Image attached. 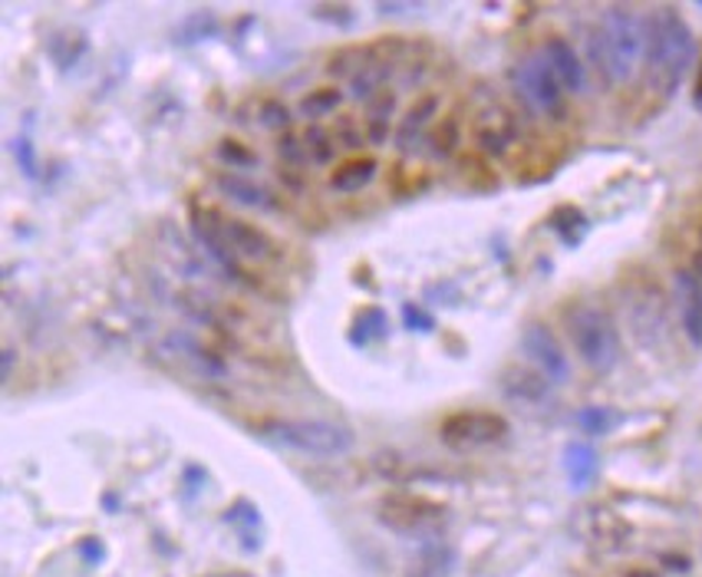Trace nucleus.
<instances>
[{"label":"nucleus","mask_w":702,"mask_h":577,"mask_svg":"<svg viewBox=\"0 0 702 577\" xmlns=\"http://www.w3.org/2000/svg\"><path fill=\"white\" fill-rule=\"evenodd\" d=\"M438 103H442V100H438L435 93H425V96H420V100L403 113V120L396 123V133H393L400 152H413V148L429 136V130L435 126Z\"/></svg>","instance_id":"9b49d317"},{"label":"nucleus","mask_w":702,"mask_h":577,"mask_svg":"<svg viewBox=\"0 0 702 577\" xmlns=\"http://www.w3.org/2000/svg\"><path fill=\"white\" fill-rule=\"evenodd\" d=\"M458 140H462V130H458V123H455V120H442V123H435V126L429 130V136H425L429 152H432L435 158H448V155L458 148Z\"/></svg>","instance_id":"bb28decb"},{"label":"nucleus","mask_w":702,"mask_h":577,"mask_svg":"<svg viewBox=\"0 0 702 577\" xmlns=\"http://www.w3.org/2000/svg\"><path fill=\"white\" fill-rule=\"evenodd\" d=\"M564 468H567V482L570 488H587L597 478L600 468V455L590 442H570L564 449Z\"/></svg>","instance_id":"6ab92c4d"},{"label":"nucleus","mask_w":702,"mask_h":577,"mask_svg":"<svg viewBox=\"0 0 702 577\" xmlns=\"http://www.w3.org/2000/svg\"><path fill=\"white\" fill-rule=\"evenodd\" d=\"M690 271L696 275V281H700V285H702V248H700V251H696V255H693V268H690Z\"/></svg>","instance_id":"4c0bfd02"},{"label":"nucleus","mask_w":702,"mask_h":577,"mask_svg":"<svg viewBox=\"0 0 702 577\" xmlns=\"http://www.w3.org/2000/svg\"><path fill=\"white\" fill-rule=\"evenodd\" d=\"M551 380L545 373H538L535 367H508L502 377V390L505 396L518 400V403H545L551 396Z\"/></svg>","instance_id":"2eb2a0df"},{"label":"nucleus","mask_w":702,"mask_h":577,"mask_svg":"<svg viewBox=\"0 0 702 577\" xmlns=\"http://www.w3.org/2000/svg\"><path fill=\"white\" fill-rule=\"evenodd\" d=\"M376 518L383 528L396 532V535H410V538H435L438 528L445 525L448 512L438 502H429L420 495H406V492H393L376 505Z\"/></svg>","instance_id":"423d86ee"},{"label":"nucleus","mask_w":702,"mask_h":577,"mask_svg":"<svg viewBox=\"0 0 702 577\" xmlns=\"http://www.w3.org/2000/svg\"><path fill=\"white\" fill-rule=\"evenodd\" d=\"M205 577H255L251 571H215V575H205Z\"/></svg>","instance_id":"a19ab883"},{"label":"nucleus","mask_w":702,"mask_h":577,"mask_svg":"<svg viewBox=\"0 0 702 577\" xmlns=\"http://www.w3.org/2000/svg\"><path fill=\"white\" fill-rule=\"evenodd\" d=\"M696 60V37L690 30V23L683 20L680 10L673 7H660L647 17V70H650V83L670 96L683 73L690 70V63Z\"/></svg>","instance_id":"f03ea898"},{"label":"nucleus","mask_w":702,"mask_h":577,"mask_svg":"<svg viewBox=\"0 0 702 577\" xmlns=\"http://www.w3.org/2000/svg\"><path fill=\"white\" fill-rule=\"evenodd\" d=\"M393 113H396V93L393 90H383L380 96H373L367 103V143L370 145H383L390 143V136L396 133L393 126Z\"/></svg>","instance_id":"a211bd4d"},{"label":"nucleus","mask_w":702,"mask_h":577,"mask_svg":"<svg viewBox=\"0 0 702 577\" xmlns=\"http://www.w3.org/2000/svg\"><path fill=\"white\" fill-rule=\"evenodd\" d=\"M623 577H663L660 571H650V568H633V571H627Z\"/></svg>","instance_id":"58836bf2"},{"label":"nucleus","mask_w":702,"mask_h":577,"mask_svg":"<svg viewBox=\"0 0 702 577\" xmlns=\"http://www.w3.org/2000/svg\"><path fill=\"white\" fill-rule=\"evenodd\" d=\"M700 7H702V3H700Z\"/></svg>","instance_id":"79ce46f5"},{"label":"nucleus","mask_w":702,"mask_h":577,"mask_svg":"<svg viewBox=\"0 0 702 577\" xmlns=\"http://www.w3.org/2000/svg\"><path fill=\"white\" fill-rule=\"evenodd\" d=\"M512 83H515L518 100H522L531 113L548 116V120H561L564 110H567V100H564L567 90L561 86L558 73L551 70V63H548V56H545L541 50H531V53H525V56L515 63Z\"/></svg>","instance_id":"39448f33"},{"label":"nucleus","mask_w":702,"mask_h":577,"mask_svg":"<svg viewBox=\"0 0 702 577\" xmlns=\"http://www.w3.org/2000/svg\"><path fill=\"white\" fill-rule=\"evenodd\" d=\"M10 373H13V347H3V383L10 380Z\"/></svg>","instance_id":"e433bc0d"},{"label":"nucleus","mask_w":702,"mask_h":577,"mask_svg":"<svg viewBox=\"0 0 702 577\" xmlns=\"http://www.w3.org/2000/svg\"><path fill=\"white\" fill-rule=\"evenodd\" d=\"M564 323H567L570 343L587 370L610 373L620 363V330L607 310L580 303V307L567 310Z\"/></svg>","instance_id":"20e7f679"},{"label":"nucleus","mask_w":702,"mask_h":577,"mask_svg":"<svg viewBox=\"0 0 702 577\" xmlns=\"http://www.w3.org/2000/svg\"><path fill=\"white\" fill-rule=\"evenodd\" d=\"M215 188L228 202H235L241 208H251V212H281V198L268 185H261L258 178H251L245 172H218L215 175Z\"/></svg>","instance_id":"9d476101"},{"label":"nucleus","mask_w":702,"mask_h":577,"mask_svg":"<svg viewBox=\"0 0 702 577\" xmlns=\"http://www.w3.org/2000/svg\"><path fill=\"white\" fill-rule=\"evenodd\" d=\"M673 285H677V300H680L683 333L693 347H702V285L696 281V275L686 271V268H680L673 275Z\"/></svg>","instance_id":"ddd939ff"},{"label":"nucleus","mask_w":702,"mask_h":577,"mask_svg":"<svg viewBox=\"0 0 702 577\" xmlns=\"http://www.w3.org/2000/svg\"><path fill=\"white\" fill-rule=\"evenodd\" d=\"M587 60L607 86L627 83L647 60V20L630 7H607L600 23L587 30Z\"/></svg>","instance_id":"f257e3e1"},{"label":"nucleus","mask_w":702,"mask_h":577,"mask_svg":"<svg viewBox=\"0 0 702 577\" xmlns=\"http://www.w3.org/2000/svg\"><path fill=\"white\" fill-rule=\"evenodd\" d=\"M80 558H83L86 565H100V561L106 558L103 542H100V538H93V535H90V538H83V542H80Z\"/></svg>","instance_id":"c9c22d12"},{"label":"nucleus","mask_w":702,"mask_h":577,"mask_svg":"<svg viewBox=\"0 0 702 577\" xmlns=\"http://www.w3.org/2000/svg\"><path fill=\"white\" fill-rule=\"evenodd\" d=\"M310 13L333 27H353V20H357L353 7H343V3H317V7H310Z\"/></svg>","instance_id":"473e14b6"},{"label":"nucleus","mask_w":702,"mask_h":577,"mask_svg":"<svg viewBox=\"0 0 702 577\" xmlns=\"http://www.w3.org/2000/svg\"><path fill=\"white\" fill-rule=\"evenodd\" d=\"M455 565H458V552L442 538H429V542H422V548L410 565V577H452Z\"/></svg>","instance_id":"dca6fc26"},{"label":"nucleus","mask_w":702,"mask_h":577,"mask_svg":"<svg viewBox=\"0 0 702 577\" xmlns=\"http://www.w3.org/2000/svg\"><path fill=\"white\" fill-rule=\"evenodd\" d=\"M340 103H343V90L323 86V90H313V93H307V96L300 100V113H303L310 123H317V120H323L327 113L340 110Z\"/></svg>","instance_id":"393cba45"},{"label":"nucleus","mask_w":702,"mask_h":577,"mask_svg":"<svg viewBox=\"0 0 702 577\" xmlns=\"http://www.w3.org/2000/svg\"><path fill=\"white\" fill-rule=\"evenodd\" d=\"M215 17L211 13H198V17H188L185 20V27H182V40L185 43H198V40H205V37H211L215 33Z\"/></svg>","instance_id":"72a5a7b5"},{"label":"nucleus","mask_w":702,"mask_h":577,"mask_svg":"<svg viewBox=\"0 0 702 577\" xmlns=\"http://www.w3.org/2000/svg\"><path fill=\"white\" fill-rule=\"evenodd\" d=\"M386 333H390V320H386L383 307H363L350 323V340L357 347H363L370 340H386Z\"/></svg>","instance_id":"412c9836"},{"label":"nucleus","mask_w":702,"mask_h":577,"mask_svg":"<svg viewBox=\"0 0 702 577\" xmlns=\"http://www.w3.org/2000/svg\"><path fill=\"white\" fill-rule=\"evenodd\" d=\"M515 140H518V120L505 106L492 103V106H485L478 113V120H475V145H478L482 155L498 158V155H505L515 145Z\"/></svg>","instance_id":"1a4fd4ad"},{"label":"nucleus","mask_w":702,"mask_h":577,"mask_svg":"<svg viewBox=\"0 0 702 577\" xmlns=\"http://www.w3.org/2000/svg\"><path fill=\"white\" fill-rule=\"evenodd\" d=\"M693 100H696V106H702V63L700 73H696V86H693Z\"/></svg>","instance_id":"ea45409f"},{"label":"nucleus","mask_w":702,"mask_h":577,"mask_svg":"<svg viewBox=\"0 0 702 577\" xmlns=\"http://www.w3.org/2000/svg\"><path fill=\"white\" fill-rule=\"evenodd\" d=\"M258 435L268 439L271 445L293 449L303 455H320V458L347 455L357 445V433L350 426L330 423V420H268L258 426Z\"/></svg>","instance_id":"7ed1b4c3"},{"label":"nucleus","mask_w":702,"mask_h":577,"mask_svg":"<svg viewBox=\"0 0 702 577\" xmlns=\"http://www.w3.org/2000/svg\"><path fill=\"white\" fill-rule=\"evenodd\" d=\"M551 228L558 231V238H561L564 245H577V241L584 238V231H587V218H584L580 208L561 205V208L551 215Z\"/></svg>","instance_id":"a878e982"},{"label":"nucleus","mask_w":702,"mask_h":577,"mask_svg":"<svg viewBox=\"0 0 702 577\" xmlns=\"http://www.w3.org/2000/svg\"><path fill=\"white\" fill-rule=\"evenodd\" d=\"M512 433L508 420L488 410H462L442 420L438 435L452 449H478V445H498Z\"/></svg>","instance_id":"0eeeda50"},{"label":"nucleus","mask_w":702,"mask_h":577,"mask_svg":"<svg viewBox=\"0 0 702 577\" xmlns=\"http://www.w3.org/2000/svg\"><path fill=\"white\" fill-rule=\"evenodd\" d=\"M83 53H86V37L76 33V30H63V33H56V37L50 40V56H53V63H56L63 73L73 70V63H76Z\"/></svg>","instance_id":"4be33fe9"},{"label":"nucleus","mask_w":702,"mask_h":577,"mask_svg":"<svg viewBox=\"0 0 702 577\" xmlns=\"http://www.w3.org/2000/svg\"><path fill=\"white\" fill-rule=\"evenodd\" d=\"M522 350L525 357L535 363L538 373H545L555 387H561L570 380V360L564 353L561 340L555 337V330L541 320H531L525 330H522Z\"/></svg>","instance_id":"6e6552de"},{"label":"nucleus","mask_w":702,"mask_h":577,"mask_svg":"<svg viewBox=\"0 0 702 577\" xmlns=\"http://www.w3.org/2000/svg\"><path fill=\"white\" fill-rule=\"evenodd\" d=\"M333 140L343 145V152H353V148L367 145V133H363L350 116H343V120L333 123Z\"/></svg>","instance_id":"2f4dec72"},{"label":"nucleus","mask_w":702,"mask_h":577,"mask_svg":"<svg viewBox=\"0 0 702 577\" xmlns=\"http://www.w3.org/2000/svg\"><path fill=\"white\" fill-rule=\"evenodd\" d=\"M376 158L373 155H350V158H343L337 168H333V175H330V188L333 192H343V195H350V192H360V188H367L373 178H376Z\"/></svg>","instance_id":"f3484780"},{"label":"nucleus","mask_w":702,"mask_h":577,"mask_svg":"<svg viewBox=\"0 0 702 577\" xmlns=\"http://www.w3.org/2000/svg\"><path fill=\"white\" fill-rule=\"evenodd\" d=\"M278 152H281L283 165H290V168H303L310 162V155L303 148V140L297 133H281L278 136Z\"/></svg>","instance_id":"c756f323"},{"label":"nucleus","mask_w":702,"mask_h":577,"mask_svg":"<svg viewBox=\"0 0 702 577\" xmlns=\"http://www.w3.org/2000/svg\"><path fill=\"white\" fill-rule=\"evenodd\" d=\"M10 148H13V158H17L20 172H23L30 182H37V178H40V162H37V152H33V140H30L27 133H20V136L10 143Z\"/></svg>","instance_id":"c85d7f7f"},{"label":"nucleus","mask_w":702,"mask_h":577,"mask_svg":"<svg viewBox=\"0 0 702 577\" xmlns=\"http://www.w3.org/2000/svg\"><path fill=\"white\" fill-rule=\"evenodd\" d=\"M580 528H584V538H587L593 548H600V552H623V545H627V538H630L627 522L617 518V515L607 512V508H590V512L584 515Z\"/></svg>","instance_id":"4468645a"},{"label":"nucleus","mask_w":702,"mask_h":577,"mask_svg":"<svg viewBox=\"0 0 702 577\" xmlns=\"http://www.w3.org/2000/svg\"><path fill=\"white\" fill-rule=\"evenodd\" d=\"M403 323L410 327V330H416V333H429V330H435V317L420 307V303H403Z\"/></svg>","instance_id":"f704fd0d"},{"label":"nucleus","mask_w":702,"mask_h":577,"mask_svg":"<svg viewBox=\"0 0 702 577\" xmlns=\"http://www.w3.org/2000/svg\"><path fill=\"white\" fill-rule=\"evenodd\" d=\"M541 53L548 56L551 70L558 73V80H561V86L567 93H584L587 90V66H584L580 53L570 47V40L548 37L545 47H541Z\"/></svg>","instance_id":"f8f14e48"},{"label":"nucleus","mask_w":702,"mask_h":577,"mask_svg":"<svg viewBox=\"0 0 702 577\" xmlns=\"http://www.w3.org/2000/svg\"><path fill=\"white\" fill-rule=\"evenodd\" d=\"M620 413L617 410H610V406H584L577 416H574V423L580 426V433L587 435H607L613 433L617 426H620Z\"/></svg>","instance_id":"b1692460"},{"label":"nucleus","mask_w":702,"mask_h":577,"mask_svg":"<svg viewBox=\"0 0 702 577\" xmlns=\"http://www.w3.org/2000/svg\"><path fill=\"white\" fill-rule=\"evenodd\" d=\"M218 158L228 162V165H238V168H255L258 165V155L245 143H235V140H221L218 143Z\"/></svg>","instance_id":"7c9ffc66"},{"label":"nucleus","mask_w":702,"mask_h":577,"mask_svg":"<svg viewBox=\"0 0 702 577\" xmlns=\"http://www.w3.org/2000/svg\"><path fill=\"white\" fill-rule=\"evenodd\" d=\"M300 140H303V148H307L310 162H317V165H330V162L337 158V140H333V133H330L327 126L310 123V126L300 133Z\"/></svg>","instance_id":"5701e85b"},{"label":"nucleus","mask_w":702,"mask_h":577,"mask_svg":"<svg viewBox=\"0 0 702 577\" xmlns=\"http://www.w3.org/2000/svg\"><path fill=\"white\" fill-rule=\"evenodd\" d=\"M168 347H172L185 363H192L195 370H202L205 377H221V373H225V363H221L202 340H195V337H188V333H172V337H168Z\"/></svg>","instance_id":"aec40b11"},{"label":"nucleus","mask_w":702,"mask_h":577,"mask_svg":"<svg viewBox=\"0 0 702 577\" xmlns=\"http://www.w3.org/2000/svg\"><path fill=\"white\" fill-rule=\"evenodd\" d=\"M258 126H265L271 133H290V110L281 100H265L258 110Z\"/></svg>","instance_id":"cd10ccee"}]
</instances>
